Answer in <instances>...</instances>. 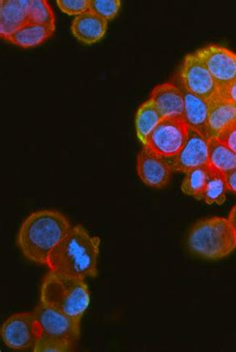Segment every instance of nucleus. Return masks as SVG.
<instances>
[{
    "label": "nucleus",
    "instance_id": "f8f14e48",
    "mask_svg": "<svg viewBox=\"0 0 236 352\" xmlns=\"http://www.w3.org/2000/svg\"><path fill=\"white\" fill-rule=\"evenodd\" d=\"M149 100L162 119L184 118V95L180 87L175 84L164 83L155 87Z\"/></svg>",
    "mask_w": 236,
    "mask_h": 352
},
{
    "label": "nucleus",
    "instance_id": "9d476101",
    "mask_svg": "<svg viewBox=\"0 0 236 352\" xmlns=\"http://www.w3.org/2000/svg\"><path fill=\"white\" fill-rule=\"evenodd\" d=\"M137 171L140 179L153 188H164L173 173L171 160L158 155L148 146H142L137 157Z\"/></svg>",
    "mask_w": 236,
    "mask_h": 352
},
{
    "label": "nucleus",
    "instance_id": "412c9836",
    "mask_svg": "<svg viewBox=\"0 0 236 352\" xmlns=\"http://www.w3.org/2000/svg\"><path fill=\"white\" fill-rule=\"evenodd\" d=\"M209 175L208 166L195 167L188 171L182 180L180 190L184 195L193 196L200 200V196L206 188Z\"/></svg>",
    "mask_w": 236,
    "mask_h": 352
},
{
    "label": "nucleus",
    "instance_id": "ddd939ff",
    "mask_svg": "<svg viewBox=\"0 0 236 352\" xmlns=\"http://www.w3.org/2000/svg\"><path fill=\"white\" fill-rule=\"evenodd\" d=\"M236 122V104L218 94L208 101V139L220 133Z\"/></svg>",
    "mask_w": 236,
    "mask_h": 352
},
{
    "label": "nucleus",
    "instance_id": "423d86ee",
    "mask_svg": "<svg viewBox=\"0 0 236 352\" xmlns=\"http://www.w3.org/2000/svg\"><path fill=\"white\" fill-rule=\"evenodd\" d=\"M41 334V327L33 311L10 316L0 329L4 344L14 351H34Z\"/></svg>",
    "mask_w": 236,
    "mask_h": 352
},
{
    "label": "nucleus",
    "instance_id": "bb28decb",
    "mask_svg": "<svg viewBox=\"0 0 236 352\" xmlns=\"http://www.w3.org/2000/svg\"><path fill=\"white\" fill-rule=\"evenodd\" d=\"M220 96L236 104V80L226 88L219 91Z\"/></svg>",
    "mask_w": 236,
    "mask_h": 352
},
{
    "label": "nucleus",
    "instance_id": "b1692460",
    "mask_svg": "<svg viewBox=\"0 0 236 352\" xmlns=\"http://www.w3.org/2000/svg\"><path fill=\"white\" fill-rule=\"evenodd\" d=\"M75 344L53 338H40L34 347V352H67L73 351Z\"/></svg>",
    "mask_w": 236,
    "mask_h": 352
},
{
    "label": "nucleus",
    "instance_id": "6e6552de",
    "mask_svg": "<svg viewBox=\"0 0 236 352\" xmlns=\"http://www.w3.org/2000/svg\"><path fill=\"white\" fill-rule=\"evenodd\" d=\"M178 76L182 88L206 101H211L219 94V88L208 69L195 53L184 57Z\"/></svg>",
    "mask_w": 236,
    "mask_h": 352
},
{
    "label": "nucleus",
    "instance_id": "4468645a",
    "mask_svg": "<svg viewBox=\"0 0 236 352\" xmlns=\"http://www.w3.org/2000/svg\"><path fill=\"white\" fill-rule=\"evenodd\" d=\"M107 29L108 21L90 10L76 16L71 24L73 36L86 45H93L101 41L106 35Z\"/></svg>",
    "mask_w": 236,
    "mask_h": 352
},
{
    "label": "nucleus",
    "instance_id": "2eb2a0df",
    "mask_svg": "<svg viewBox=\"0 0 236 352\" xmlns=\"http://www.w3.org/2000/svg\"><path fill=\"white\" fill-rule=\"evenodd\" d=\"M30 0L0 1V36L6 40L28 23Z\"/></svg>",
    "mask_w": 236,
    "mask_h": 352
},
{
    "label": "nucleus",
    "instance_id": "f03ea898",
    "mask_svg": "<svg viewBox=\"0 0 236 352\" xmlns=\"http://www.w3.org/2000/svg\"><path fill=\"white\" fill-rule=\"evenodd\" d=\"M101 240L91 236L82 225L72 226L49 256V271L84 278L98 275Z\"/></svg>",
    "mask_w": 236,
    "mask_h": 352
},
{
    "label": "nucleus",
    "instance_id": "7ed1b4c3",
    "mask_svg": "<svg viewBox=\"0 0 236 352\" xmlns=\"http://www.w3.org/2000/svg\"><path fill=\"white\" fill-rule=\"evenodd\" d=\"M40 302L82 320L90 305V291L84 278L49 271L40 289Z\"/></svg>",
    "mask_w": 236,
    "mask_h": 352
},
{
    "label": "nucleus",
    "instance_id": "f3484780",
    "mask_svg": "<svg viewBox=\"0 0 236 352\" xmlns=\"http://www.w3.org/2000/svg\"><path fill=\"white\" fill-rule=\"evenodd\" d=\"M54 32L55 28L51 26L26 23L6 40L21 48H34L47 41Z\"/></svg>",
    "mask_w": 236,
    "mask_h": 352
},
{
    "label": "nucleus",
    "instance_id": "a211bd4d",
    "mask_svg": "<svg viewBox=\"0 0 236 352\" xmlns=\"http://www.w3.org/2000/svg\"><path fill=\"white\" fill-rule=\"evenodd\" d=\"M208 142L209 168L224 175L236 168V155L224 142L218 138H209Z\"/></svg>",
    "mask_w": 236,
    "mask_h": 352
},
{
    "label": "nucleus",
    "instance_id": "dca6fc26",
    "mask_svg": "<svg viewBox=\"0 0 236 352\" xmlns=\"http://www.w3.org/2000/svg\"><path fill=\"white\" fill-rule=\"evenodd\" d=\"M184 95V120L189 128L208 139V102L180 87Z\"/></svg>",
    "mask_w": 236,
    "mask_h": 352
},
{
    "label": "nucleus",
    "instance_id": "aec40b11",
    "mask_svg": "<svg viewBox=\"0 0 236 352\" xmlns=\"http://www.w3.org/2000/svg\"><path fill=\"white\" fill-rule=\"evenodd\" d=\"M227 186L226 178L222 173L209 168L208 182L200 200H204L206 204L222 205L226 202Z\"/></svg>",
    "mask_w": 236,
    "mask_h": 352
},
{
    "label": "nucleus",
    "instance_id": "9b49d317",
    "mask_svg": "<svg viewBox=\"0 0 236 352\" xmlns=\"http://www.w3.org/2000/svg\"><path fill=\"white\" fill-rule=\"evenodd\" d=\"M173 171L186 173L195 167L208 166V139L199 131L189 128L188 139L175 157L171 158Z\"/></svg>",
    "mask_w": 236,
    "mask_h": 352
},
{
    "label": "nucleus",
    "instance_id": "1a4fd4ad",
    "mask_svg": "<svg viewBox=\"0 0 236 352\" xmlns=\"http://www.w3.org/2000/svg\"><path fill=\"white\" fill-rule=\"evenodd\" d=\"M204 62L219 90L236 80V53L219 45L211 44L195 53Z\"/></svg>",
    "mask_w": 236,
    "mask_h": 352
},
{
    "label": "nucleus",
    "instance_id": "a878e982",
    "mask_svg": "<svg viewBox=\"0 0 236 352\" xmlns=\"http://www.w3.org/2000/svg\"><path fill=\"white\" fill-rule=\"evenodd\" d=\"M218 139L224 142L236 155V122L224 133H220Z\"/></svg>",
    "mask_w": 236,
    "mask_h": 352
},
{
    "label": "nucleus",
    "instance_id": "39448f33",
    "mask_svg": "<svg viewBox=\"0 0 236 352\" xmlns=\"http://www.w3.org/2000/svg\"><path fill=\"white\" fill-rule=\"evenodd\" d=\"M35 318L42 329L41 338H53L77 344L81 333V318H73L40 302Z\"/></svg>",
    "mask_w": 236,
    "mask_h": 352
},
{
    "label": "nucleus",
    "instance_id": "4be33fe9",
    "mask_svg": "<svg viewBox=\"0 0 236 352\" xmlns=\"http://www.w3.org/2000/svg\"><path fill=\"white\" fill-rule=\"evenodd\" d=\"M55 22H56V19H55L54 12H53L48 1H45V0H30L28 23L55 28Z\"/></svg>",
    "mask_w": 236,
    "mask_h": 352
},
{
    "label": "nucleus",
    "instance_id": "cd10ccee",
    "mask_svg": "<svg viewBox=\"0 0 236 352\" xmlns=\"http://www.w3.org/2000/svg\"><path fill=\"white\" fill-rule=\"evenodd\" d=\"M224 178H226L227 190L236 195V168L224 175Z\"/></svg>",
    "mask_w": 236,
    "mask_h": 352
},
{
    "label": "nucleus",
    "instance_id": "0eeeda50",
    "mask_svg": "<svg viewBox=\"0 0 236 352\" xmlns=\"http://www.w3.org/2000/svg\"><path fill=\"white\" fill-rule=\"evenodd\" d=\"M189 126L184 118L162 119L149 135L146 144L162 157L173 158L180 153L188 139Z\"/></svg>",
    "mask_w": 236,
    "mask_h": 352
},
{
    "label": "nucleus",
    "instance_id": "20e7f679",
    "mask_svg": "<svg viewBox=\"0 0 236 352\" xmlns=\"http://www.w3.org/2000/svg\"><path fill=\"white\" fill-rule=\"evenodd\" d=\"M188 246L204 259H224L236 249V234L227 218H206L195 223L189 231Z\"/></svg>",
    "mask_w": 236,
    "mask_h": 352
},
{
    "label": "nucleus",
    "instance_id": "c85d7f7f",
    "mask_svg": "<svg viewBox=\"0 0 236 352\" xmlns=\"http://www.w3.org/2000/svg\"><path fill=\"white\" fill-rule=\"evenodd\" d=\"M228 221L230 222L231 226H233V230H235L236 234V205L233 206V208L231 209L230 213H229Z\"/></svg>",
    "mask_w": 236,
    "mask_h": 352
},
{
    "label": "nucleus",
    "instance_id": "f257e3e1",
    "mask_svg": "<svg viewBox=\"0 0 236 352\" xmlns=\"http://www.w3.org/2000/svg\"><path fill=\"white\" fill-rule=\"evenodd\" d=\"M72 228L66 216L55 210L31 213L20 226L17 244L22 255L34 264L47 266L51 252Z\"/></svg>",
    "mask_w": 236,
    "mask_h": 352
},
{
    "label": "nucleus",
    "instance_id": "5701e85b",
    "mask_svg": "<svg viewBox=\"0 0 236 352\" xmlns=\"http://www.w3.org/2000/svg\"><path fill=\"white\" fill-rule=\"evenodd\" d=\"M121 6L120 0H90V11L107 21L113 20L119 14Z\"/></svg>",
    "mask_w": 236,
    "mask_h": 352
},
{
    "label": "nucleus",
    "instance_id": "393cba45",
    "mask_svg": "<svg viewBox=\"0 0 236 352\" xmlns=\"http://www.w3.org/2000/svg\"><path fill=\"white\" fill-rule=\"evenodd\" d=\"M57 6L69 16H79L90 10V0H57Z\"/></svg>",
    "mask_w": 236,
    "mask_h": 352
},
{
    "label": "nucleus",
    "instance_id": "6ab92c4d",
    "mask_svg": "<svg viewBox=\"0 0 236 352\" xmlns=\"http://www.w3.org/2000/svg\"><path fill=\"white\" fill-rule=\"evenodd\" d=\"M162 120L161 115L150 100L140 106L136 113L135 126L138 139L142 142V146L146 144L149 135L157 128Z\"/></svg>",
    "mask_w": 236,
    "mask_h": 352
}]
</instances>
